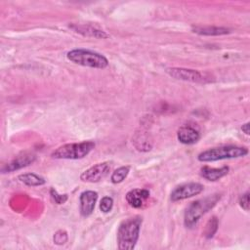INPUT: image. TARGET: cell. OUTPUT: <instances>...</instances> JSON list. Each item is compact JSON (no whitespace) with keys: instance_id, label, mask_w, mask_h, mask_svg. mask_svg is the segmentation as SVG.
<instances>
[{"instance_id":"17","label":"cell","mask_w":250,"mask_h":250,"mask_svg":"<svg viewBox=\"0 0 250 250\" xmlns=\"http://www.w3.org/2000/svg\"><path fill=\"white\" fill-rule=\"evenodd\" d=\"M129 171H130V167L129 166H122V167H119L118 169H116L111 177H110V180L113 184H119L121 182H123L125 180V178L128 176L129 174Z\"/></svg>"},{"instance_id":"9","label":"cell","mask_w":250,"mask_h":250,"mask_svg":"<svg viewBox=\"0 0 250 250\" xmlns=\"http://www.w3.org/2000/svg\"><path fill=\"white\" fill-rule=\"evenodd\" d=\"M178 140L185 145H192L195 144L200 138L199 129L190 124H186L180 127L177 133Z\"/></svg>"},{"instance_id":"1","label":"cell","mask_w":250,"mask_h":250,"mask_svg":"<svg viewBox=\"0 0 250 250\" xmlns=\"http://www.w3.org/2000/svg\"><path fill=\"white\" fill-rule=\"evenodd\" d=\"M142 218L137 216L123 221L117 230V242L120 250H132L139 239Z\"/></svg>"},{"instance_id":"8","label":"cell","mask_w":250,"mask_h":250,"mask_svg":"<svg viewBox=\"0 0 250 250\" xmlns=\"http://www.w3.org/2000/svg\"><path fill=\"white\" fill-rule=\"evenodd\" d=\"M110 171V166L107 162H102L98 163L86 171H84L80 175V179L83 182H88V183H97L104 179Z\"/></svg>"},{"instance_id":"19","label":"cell","mask_w":250,"mask_h":250,"mask_svg":"<svg viewBox=\"0 0 250 250\" xmlns=\"http://www.w3.org/2000/svg\"><path fill=\"white\" fill-rule=\"evenodd\" d=\"M113 206V199L109 196H104L102 198L100 203V209L104 213H107L112 209Z\"/></svg>"},{"instance_id":"11","label":"cell","mask_w":250,"mask_h":250,"mask_svg":"<svg viewBox=\"0 0 250 250\" xmlns=\"http://www.w3.org/2000/svg\"><path fill=\"white\" fill-rule=\"evenodd\" d=\"M36 159V156L32 153H23L22 155L17 156L15 159H13L11 162L6 164L4 167H2L3 173H10L15 170L21 169L23 167H26L33 163Z\"/></svg>"},{"instance_id":"2","label":"cell","mask_w":250,"mask_h":250,"mask_svg":"<svg viewBox=\"0 0 250 250\" xmlns=\"http://www.w3.org/2000/svg\"><path fill=\"white\" fill-rule=\"evenodd\" d=\"M220 194H212L207 197L195 200L191 202L186 209L184 216V224L187 228L192 229L195 227L199 219L212 209L216 203L220 200Z\"/></svg>"},{"instance_id":"15","label":"cell","mask_w":250,"mask_h":250,"mask_svg":"<svg viewBox=\"0 0 250 250\" xmlns=\"http://www.w3.org/2000/svg\"><path fill=\"white\" fill-rule=\"evenodd\" d=\"M192 31L199 35L216 36L229 33V29L222 26H192Z\"/></svg>"},{"instance_id":"7","label":"cell","mask_w":250,"mask_h":250,"mask_svg":"<svg viewBox=\"0 0 250 250\" xmlns=\"http://www.w3.org/2000/svg\"><path fill=\"white\" fill-rule=\"evenodd\" d=\"M204 189V187L199 183H187L178 186L171 192V200L179 201L199 194Z\"/></svg>"},{"instance_id":"18","label":"cell","mask_w":250,"mask_h":250,"mask_svg":"<svg viewBox=\"0 0 250 250\" xmlns=\"http://www.w3.org/2000/svg\"><path fill=\"white\" fill-rule=\"evenodd\" d=\"M218 229V220L216 217H213L208 224L206 225V229H205V236L207 238H210L214 235V233L216 232Z\"/></svg>"},{"instance_id":"23","label":"cell","mask_w":250,"mask_h":250,"mask_svg":"<svg viewBox=\"0 0 250 250\" xmlns=\"http://www.w3.org/2000/svg\"><path fill=\"white\" fill-rule=\"evenodd\" d=\"M249 127H250V124H249V122H247V123H245V124H243V125L241 126V130H242L246 135H249Z\"/></svg>"},{"instance_id":"12","label":"cell","mask_w":250,"mask_h":250,"mask_svg":"<svg viewBox=\"0 0 250 250\" xmlns=\"http://www.w3.org/2000/svg\"><path fill=\"white\" fill-rule=\"evenodd\" d=\"M127 203L133 208H141L149 197V191L146 188H134L126 194Z\"/></svg>"},{"instance_id":"13","label":"cell","mask_w":250,"mask_h":250,"mask_svg":"<svg viewBox=\"0 0 250 250\" xmlns=\"http://www.w3.org/2000/svg\"><path fill=\"white\" fill-rule=\"evenodd\" d=\"M229 172V167L224 166L221 168H211L208 166H203L200 170V175L211 182H215L226 176Z\"/></svg>"},{"instance_id":"22","label":"cell","mask_w":250,"mask_h":250,"mask_svg":"<svg viewBox=\"0 0 250 250\" xmlns=\"http://www.w3.org/2000/svg\"><path fill=\"white\" fill-rule=\"evenodd\" d=\"M239 205L245 210H249V192L246 191L244 194H242L239 198Z\"/></svg>"},{"instance_id":"5","label":"cell","mask_w":250,"mask_h":250,"mask_svg":"<svg viewBox=\"0 0 250 250\" xmlns=\"http://www.w3.org/2000/svg\"><path fill=\"white\" fill-rule=\"evenodd\" d=\"M94 147L95 143L91 141L65 144L56 148L51 156L55 159H80L88 155Z\"/></svg>"},{"instance_id":"16","label":"cell","mask_w":250,"mask_h":250,"mask_svg":"<svg viewBox=\"0 0 250 250\" xmlns=\"http://www.w3.org/2000/svg\"><path fill=\"white\" fill-rule=\"evenodd\" d=\"M18 179L20 180V182H21L22 184L28 186V187H38V186H42L46 183V181L34 174V173H25V174H21L18 177Z\"/></svg>"},{"instance_id":"21","label":"cell","mask_w":250,"mask_h":250,"mask_svg":"<svg viewBox=\"0 0 250 250\" xmlns=\"http://www.w3.org/2000/svg\"><path fill=\"white\" fill-rule=\"evenodd\" d=\"M67 241V233L66 231L60 229L54 234V242L58 245L64 244Z\"/></svg>"},{"instance_id":"20","label":"cell","mask_w":250,"mask_h":250,"mask_svg":"<svg viewBox=\"0 0 250 250\" xmlns=\"http://www.w3.org/2000/svg\"><path fill=\"white\" fill-rule=\"evenodd\" d=\"M50 194L57 204H63L67 200V194H60L54 188L50 189Z\"/></svg>"},{"instance_id":"14","label":"cell","mask_w":250,"mask_h":250,"mask_svg":"<svg viewBox=\"0 0 250 250\" xmlns=\"http://www.w3.org/2000/svg\"><path fill=\"white\" fill-rule=\"evenodd\" d=\"M71 28H73L76 32L84 35V36H91L95 38H106L108 35L101 30L98 29L92 25H86V24H80V25H71Z\"/></svg>"},{"instance_id":"4","label":"cell","mask_w":250,"mask_h":250,"mask_svg":"<svg viewBox=\"0 0 250 250\" xmlns=\"http://www.w3.org/2000/svg\"><path fill=\"white\" fill-rule=\"evenodd\" d=\"M247 153L248 149L246 147L236 146H223L209 148L200 152L197 156V159L201 162H213L223 159L243 157Z\"/></svg>"},{"instance_id":"3","label":"cell","mask_w":250,"mask_h":250,"mask_svg":"<svg viewBox=\"0 0 250 250\" xmlns=\"http://www.w3.org/2000/svg\"><path fill=\"white\" fill-rule=\"evenodd\" d=\"M66 57L70 62L76 64L92 68L103 69L108 65V61L104 55L91 50L74 49L69 51Z\"/></svg>"},{"instance_id":"6","label":"cell","mask_w":250,"mask_h":250,"mask_svg":"<svg viewBox=\"0 0 250 250\" xmlns=\"http://www.w3.org/2000/svg\"><path fill=\"white\" fill-rule=\"evenodd\" d=\"M166 73L175 79H181L185 81L194 83H205L209 81V77L195 69H188L183 67H169L166 68Z\"/></svg>"},{"instance_id":"10","label":"cell","mask_w":250,"mask_h":250,"mask_svg":"<svg viewBox=\"0 0 250 250\" xmlns=\"http://www.w3.org/2000/svg\"><path fill=\"white\" fill-rule=\"evenodd\" d=\"M98 193L93 190H85L80 194V213L83 217L90 216L95 208Z\"/></svg>"}]
</instances>
